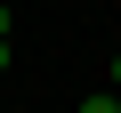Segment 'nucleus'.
I'll use <instances>...</instances> for the list:
<instances>
[{
    "label": "nucleus",
    "mask_w": 121,
    "mask_h": 113,
    "mask_svg": "<svg viewBox=\"0 0 121 113\" xmlns=\"http://www.w3.org/2000/svg\"><path fill=\"white\" fill-rule=\"evenodd\" d=\"M81 113H121V97H89V105H81Z\"/></svg>",
    "instance_id": "1"
},
{
    "label": "nucleus",
    "mask_w": 121,
    "mask_h": 113,
    "mask_svg": "<svg viewBox=\"0 0 121 113\" xmlns=\"http://www.w3.org/2000/svg\"><path fill=\"white\" fill-rule=\"evenodd\" d=\"M8 65H16V48H8V40H0V73H8Z\"/></svg>",
    "instance_id": "2"
},
{
    "label": "nucleus",
    "mask_w": 121,
    "mask_h": 113,
    "mask_svg": "<svg viewBox=\"0 0 121 113\" xmlns=\"http://www.w3.org/2000/svg\"><path fill=\"white\" fill-rule=\"evenodd\" d=\"M8 32H16V16H8V8H0V40H8Z\"/></svg>",
    "instance_id": "3"
},
{
    "label": "nucleus",
    "mask_w": 121,
    "mask_h": 113,
    "mask_svg": "<svg viewBox=\"0 0 121 113\" xmlns=\"http://www.w3.org/2000/svg\"><path fill=\"white\" fill-rule=\"evenodd\" d=\"M113 97H121V56H113Z\"/></svg>",
    "instance_id": "4"
}]
</instances>
